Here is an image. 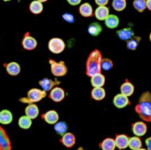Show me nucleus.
<instances>
[{"label":"nucleus","instance_id":"412c9836","mask_svg":"<svg viewBox=\"0 0 151 150\" xmlns=\"http://www.w3.org/2000/svg\"><path fill=\"white\" fill-rule=\"evenodd\" d=\"M116 35L118 37V38L122 41H128L130 40L131 38H132L135 34H134V31L132 30V28H124V29H121L119 30L116 31Z\"/></svg>","mask_w":151,"mask_h":150},{"label":"nucleus","instance_id":"aec40b11","mask_svg":"<svg viewBox=\"0 0 151 150\" xmlns=\"http://www.w3.org/2000/svg\"><path fill=\"white\" fill-rule=\"evenodd\" d=\"M90 83L93 87H103L106 84V78L101 72L90 78Z\"/></svg>","mask_w":151,"mask_h":150},{"label":"nucleus","instance_id":"c85d7f7f","mask_svg":"<svg viewBox=\"0 0 151 150\" xmlns=\"http://www.w3.org/2000/svg\"><path fill=\"white\" fill-rule=\"evenodd\" d=\"M87 32L92 37H98L102 32V27L99 22H92L87 28Z\"/></svg>","mask_w":151,"mask_h":150},{"label":"nucleus","instance_id":"cd10ccee","mask_svg":"<svg viewBox=\"0 0 151 150\" xmlns=\"http://www.w3.org/2000/svg\"><path fill=\"white\" fill-rule=\"evenodd\" d=\"M32 122L33 120L24 114L18 119V126L22 130H29L32 126Z\"/></svg>","mask_w":151,"mask_h":150},{"label":"nucleus","instance_id":"1a4fd4ad","mask_svg":"<svg viewBox=\"0 0 151 150\" xmlns=\"http://www.w3.org/2000/svg\"><path fill=\"white\" fill-rule=\"evenodd\" d=\"M4 68L6 69L8 76L10 77H18L22 72V67L19 62L17 61H9L5 62L3 64Z\"/></svg>","mask_w":151,"mask_h":150},{"label":"nucleus","instance_id":"72a5a7b5","mask_svg":"<svg viewBox=\"0 0 151 150\" xmlns=\"http://www.w3.org/2000/svg\"><path fill=\"white\" fill-rule=\"evenodd\" d=\"M114 67V62L112 60L109 58H103L101 61V68L104 71H109L113 68Z\"/></svg>","mask_w":151,"mask_h":150},{"label":"nucleus","instance_id":"ddd939ff","mask_svg":"<svg viewBox=\"0 0 151 150\" xmlns=\"http://www.w3.org/2000/svg\"><path fill=\"white\" fill-rule=\"evenodd\" d=\"M76 142H77V138H76L74 133L69 132V131L60 136V143L67 148L73 147L76 145Z\"/></svg>","mask_w":151,"mask_h":150},{"label":"nucleus","instance_id":"bb28decb","mask_svg":"<svg viewBox=\"0 0 151 150\" xmlns=\"http://www.w3.org/2000/svg\"><path fill=\"white\" fill-rule=\"evenodd\" d=\"M141 137L139 136H132L129 139V148L132 150H141L143 149V144L142 140L140 139Z\"/></svg>","mask_w":151,"mask_h":150},{"label":"nucleus","instance_id":"a19ab883","mask_svg":"<svg viewBox=\"0 0 151 150\" xmlns=\"http://www.w3.org/2000/svg\"><path fill=\"white\" fill-rule=\"evenodd\" d=\"M3 2H5V3H7V2H10V1H12V0H2Z\"/></svg>","mask_w":151,"mask_h":150},{"label":"nucleus","instance_id":"7ed1b4c3","mask_svg":"<svg viewBox=\"0 0 151 150\" xmlns=\"http://www.w3.org/2000/svg\"><path fill=\"white\" fill-rule=\"evenodd\" d=\"M47 92L44 91L41 88H31L27 92L26 96L19 99V101L22 104H30V103H37L42 100L46 98Z\"/></svg>","mask_w":151,"mask_h":150},{"label":"nucleus","instance_id":"f704fd0d","mask_svg":"<svg viewBox=\"0 0 151 150\" xmlns=\"http://www.w3.org/2000/svg\"><path fill=\"white\" fill-rule=\"evenodd\" d=\"M62 19L67 22H69V23H73L75 22V17L73 14H68V13H66V14H62Z\"/></svg>","mask_w":151,"mask_h":150},{"label":"nucleus","instance_id":"473e14b6","mask_svg":"<svg viewBox=\"0 0 151 150\" xmlns=\"http://www.w3.org/2000/svg\"><path fill=\"white\" fill-rule=\"evenodd\" d=\"M132 6L138 13H143L147 9V0H133Z\"/></svg>","mask_w":151,"mask_h":150},{"label":"nucleus","instance_id":"20e7f679","mask_svg":"<svg viewBox=\"0 0 151 150\" xmlns=\"http://www.w3.org/2000/svg\"><path fill=\"white\" fill-rule=\"evenodd\" d=\"M48 63L50 65V70L53 77L62 78L68 74V67L63 60L56 61L53 59H49Z\"/></svg>","mask_w":151,"mask_h":150},{"label":"nucleus","instance_id":"f257e3e1","mask_svg":"<svg viewBox=\"0 0 151 150\" xmlns=\"http://www.w3.org/2000/svg\"><path fill=\"white\" fill-rule=\"evenodd\" d=\"M134 111L139 116L140 120L151 123V93L150 92L146 91L140 94L138 100V103L134 108Z\"/></svg>","mask_w":151,"mask_h":150},{"label":"nucleus","instance_id":"0eeeda50","mask_svg":"<svg viewBox=\"0 0 151 150\" xmlns=\"http://www.w3.org/2000/svg\"><path fill=\"white\" fill-rule=\"evenodd\" d=\"M13 145L9 134L4 128V125L0 124V150H12Z\"/></svg>","mask_w":151,"mask_h":150},{"label":"nucleus","instance_id":"f03ea898","mask_svg":"<svg viewBox=\"0 0 151 150\" xmlns=\"http://www.w3.org/2000/svg\"><path fill=\"white\" fill-rule=\"evenodd\" d=\"M102 53L99 49H93L88 54V57L86 61V75L88 78H91L93 75L101 73L102 71Z\"/></svg>","mask_w":151,"mask_h":150},{"label":"nucleus","instance_id":"c756f323","mask_svg":"<svg viewBox=\"0 0 151 150\" xmlns=\"http://www.w3.org/2000/svg\"><path fill=\"white\" fill-rule=\"evenodd\" d=\"M53 130L55 131V132L60 135L62 136L63 134H65L66 132H68V123L64 121H58L54 125H53Z\"/></svg>","mask_w":151,"mask_h":150},{"label":"nucleus","instance_id":"58836bf2","mask_svg":"<svg viewBox=\"0 0 151 150\" xmlns=\"http://www.w3.org/2000/svg\"><path fill=\"white\" fill-rule=\"evenodd\" d=\"M147 9L151 12V0H147Z\"/></svg>","mask_w":151,"mask_h":150},{"label":"nucleus","instance_id":"a878e982","mask_svg":"<svg viewBox=\"0 0 151 150\" xmlns=\"http://www.w3.org/2000/svg\"><path fill=\"white\" fill-rule=\"evenodd\" d=\"M99 146L102 150H115L116 148L115 139L110 138V137L105 138L101 142H100Z\"/></svg>","mask_w":151,"mask_h":150},{"label":"nucleus","instance_id":"2eb2a0df","mask_svg":"<svg viewBox=\"0 0 151 150\" xmlns=\"http://www.w3.org/2000/svg\"><path fill=\"white\" fill-rule=\"evenodd\" d=\"M78 13L79 14L84 17V18H91L93 16H94V10L93 7L92 6V5L88 2L86 3H82L79 6L78 8Z\"/></svg>","mask_w":151,"mask_h":150},{"label":"nucleus","instance_id":"9b49d317","mask_svg":"<svg viewBox=\"0 0 151 150\" xmlns=\"http://www.w3.org/2000/svg\"><path fill=\"white\" fill-rule=\"evenodd\" d=\"M41 119L46 123L47 124L50 125H54L59 120H60V116L59 113L54 110V109H50L41 115Z\"/></svg>","mask_w":151,"mask_h":150},{"label":"nucleus","instance_id":"f3484780","mask_svg":"<svg viewBox=\"0 0 151 150\" xmlns=\"http://www.w3.org/2000/svg\"><path fill=\"white\" fill-rule=\"evenodd\" d=\"M109 14H110V12H109V8L108 7V6H97V8L94 10V17L100 22H104Z\"/></svg>","mask_w":151,"mask_h":150},{"label":"nucleus","instance_id":"4be33fe9","mask_svg":"<svg viewBox=\"0 0 151 150\" xmlns=\"http://www.w3.org/2000/svg\"><path fill=\"white\" fill-rule=\"evenodd\" d=\"M134 92H135L134 85L128 79H125V81L120 85V93L128 97H131L132 95H133Z\"/></svg>","mask_w":151,"mask_h":150},{"label":"nucleus","instance_id":"6ab92c4d","mask_svg":"<svg viewBox=\"0 0 151 150\" xmlns=\"http://www.w3.org/2000/svg\"><path fill=\"white\" fill-rule=\"evenodd\" d=\"M14 121V114L9 109L0 110V124L9 125Z\"/></svg>","mask_w":151,"mask_h":150},{"label":"nucleus","instance_id":"39448f33","mask_svg":"<svg viewBox=\"0 0 151 150\" xmlns=\"http://www.w3.org/2000/svg\"><path fill=\"white\" fill-rule=\"evenodd\" d=\"M47 48L53 54H60L66 49V43L60 37H52L47 43Z\"/></svg>","mask_w":151,"mask_h":150},{"label":"nucleus","instance_id":"7c9ffc66","mask_svg":"<svg viewBox=\"0 0 151 150\" xmlns=\"http://www.w3.org/2000/svg\"><path fill=\"white\" fill-rule=\"evenodd\" d=\"M111 6L116 12H123L127 6V0H112Z\"/></svg>","mask_w":151,"mask_h":150},{"label":"nucleus","instance_id":"4c0bfd02","mask_svg":"<svg viewBox=\"0 0 151 150\" xmlns=\"http://www.w3.org/2000/svg\"><path fill=\"white\" fill-rule=\"evenodd\" d=\"M145 145H146L147 149L151 150V137H148V138L146 139V140H145Z\"/></svg>","mask_w":151,"mask_h":150},{"label":"nucleus","instance_id":"a211bd4d","mask_svg":"<svg viewBox=\"0 0 151 150\" xmlns=\"http://www.w3.org/2000/svg\"><path fill=\"white\" fill-rule=\"evenodd\" d=\"M39 108L37 105V103H30L27 104L25 109H24V114L30 117L32 120L37 119L39 116Z\"/></svg>","mask_w":151,"mask_h":150},{"label":"nucleus","instance_id":"6e6552de","mask_svg":"<svg viewBox=\"0 0 151 150\" xmlns=\"http://www.w3.org/2000/svg\"><path fill=\"white\" fill-rule=\"evenodd\" d=\"M65 97H66L65 90L61 88L60 85H57L54 88H52L48 94V98L55 103L61 102L62 100H64Z\"/></svg>","mask_w":151,"mask_h":150},{"label":"nucleus","instance_id":"9d476101","mask_svg":"<svg viewBox=\"0 0 151 150\" xmlns=\"http://www.w3.org/2000/svg\"><path fill=\"white\" fill-rule=\"evenodd\" d=\"M131 128H132V131L133 135L139 136V137L145 136L147 131V123L145 121H142V120L132 123L131 125Z\"/></svg>","mask_w":151,"mask_h":150},{"label":"nucleus","instance_id":"4468645a","mask_svg":"<svg viewBox=\"0 0 151 150\" xmlns=\"http://www.w3.org/2000/svg\"><path fill=\"white\" fill-rule=\"evenodd\" d=\"M38 85H39L41 89H43L44 91L49 93L52 88H54L57 85H60V82L58 81V80H53V79H51V78H42V79L39 80Z\"/></svg>","mask_w":151,"mask_h":150},{"label":"nucleus","instance_id":"e433bc0d","mask_svg":"<svg viewBox=\"0 0 151 150\" xmlns=\"http://www.w3.org/2000/svg\"><path fill=\"white\" fill-rule=\"evenodd\" d=\"M94 2L97 5V6H108V4L109 3V0H94Z\"/></svg>","mask_w":151,"mask_h":150},{"label":"nucleus","instance_id":"ea45409f","mask_svg":"<svg viewBox=\"0 0 151 150\" xmlns=\"http://www.w3.org/2000/svg\"><path fill=\"white\" fill-rule=\"evenodd\" d=\"M38 1H40V2H42V3H45V2L48 1V0H38Z\"/></svg>","mask_w":151,"mask_h":150},{"label":"nucleus","instance_id":"c9c22d12","mask_svg":"<svg viewBox=\"0 0 151 150\" xmlns=\"http://www.w3.org/2000/svg\"><path fill=\"white\" fill-rule=\"evenodd\" d=\"M67 2L71 6H78L82 4V0H67Z\"/></svg>","mask_w":151,"mask_h":150},{"label":"nucleus","instance_id":"dca6fc26","mask_svg":"<svg viewBox=\"0 0 151 150\" xmlns=\"http://www.w3.org/2000/svg\"><path fill=\"white\" fill-rule=\"evenodd\" d=\"M129 139L130 138L126 134H116L115 137L116 148H118L119 150H124L129 147Z\"/></svg>","mask_w":151,"mask_h":150},{"label":"nucleus","instance_id":"393cba45","mask_svg":"<svg viewBox=\"0 0 151 150\" xmlns=\"http://www.w3.org/2000/svg\"><path fill=\"white\" fill-rule=\"evenodd\" d=\"M104 23H105L107 28H109L110 29H116L119 26L120 20H119L117 15L110 14L108 16V18L104 21Z\"/></svg>","mask_w":151,"mask_h":150},{"label":"nucleus","instance_id":"79ce46f5","mask_svg":"<svg viewBox=\"0 0 151 150\" xmlns=\"http://www.w3.org/2000/svg\"><path fill=\"white\" fill-rule=\"evenodd\" d=\"M148 38H149V41L151 42V32H150V34H149V36H148Z\"/></svg>","mask_w":151,"mask_h":150},{"label":"nucleus","instance_id":"5701e85b","mask_svg":"<svg viewBox=\"0 0 151 150\" xmlns=\"http://www.w3.org/2000/svg\"><path fill=\"white\" fill-rule=\"evenodd\" d=\"M29 11L34 15H38L44 11V3L38 0H32L29 5Z\"/></svg>","mask_w":151,"mask_h":150},{"label":"nucleus","instance_id":"2f4dec72","mask_svg":"<svg viewBox=\"0 0 151 150\" xmlns=\"http://www.w3.org/2000/svg\"><path fill=\"white\" fill-rule=\"evenodd\" d=\"M140 39L139 36H134L132 38L126 41V48L130 51H135L140 43Z\"/></svg>","mask_w":151,"mask_h":150},{"label":"nucleus","instance_id":"f8f14e48","mask_svg":"<svg viewBox=\"0 0 151 150\" xmlns=\"http://www.w3.org/2000/svg\"><path fill=\"white\" fill-rule=\"evenodd\" d=\"M113 105L119 109L124 108L127 106L131 105V101L129 100V97L123 94V93H117L116 95H115V97L113 98Z\"/></svg>","mask_w":151,"mask_h":150},{"label":"nucleus","instance_id":"b1692460","mask_svg":"<svg viewBox=\"0 0 151 150\" xmlns=\"http://www.w3.org/2000/svg\"><path fill=\"white\" fill-rule=\"evenodd\" d=\"M91 98L96 101L103 100L106 98V90L103 87H93L91 91Z\"/></svg>","mask_w":151,"mask_h":150},{"label":"nucleus","instance_id":"423d86ee","mask_svg":"<svg viewBox=\"0 0 151 150\" xmlns=\"http://www.w3.org/2000/svg\"><path fill=\"white\" fill-rule=\"evenodd\" d=\"M21 44L22 49L25 51H34L37 47L38 43L37 40L31 35V33L29 31H27L22 36Z\"/></svg>","mask_w":151,"mask_h":150}]
</instances>
